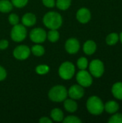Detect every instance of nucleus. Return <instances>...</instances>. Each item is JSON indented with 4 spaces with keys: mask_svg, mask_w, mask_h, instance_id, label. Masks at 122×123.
Wrapping results in <instances>:
<instances>
[{
    "mask_svg": "<svg viewBox=\"0 0 122 123\" xmlns=\"http://www.w3.org/2000/svg\"><path fill=\"white\" fill-rule=\"evenodd\" d=\"M44 25L50 30H58L63 24V17L58 12H48L43 17Z\"/></svg>",
    "mask_w": 122,
    "mask_h": 123,
    "instance_id": "f257e3e1",
    "label": "nucleus"
},
{
    "mask_svg": "<svg viewBox=\"0 0 122 123\" xmlns=\"http://www.w3.org/2000/svg\"><path fill=\"white\" fill-rule=\"evenodd\" d=\"M68 96V90L62 85H57L52 87L48 92L49 99L54 102H62L67 99Z\"/></svg>",
    "mask_w": 122,
    "mask_h": 123,
    "instance_id": "f03ea898",
    "label": "nucleus"
},
{
    "mask_svg": "<svg viewBox=\"0 0 122 123\" xmlns=\"http://www.w3.org/2000/svg\"><path fill=\"white\" fill-rule=\"evenodd\" d=\"M86 107L88 111L94 115H101L104 110V105L101 99L96 96H92L88 98L86 102Z\"/></svg>",
    "mask_w": 122,
    "mask_h": 123,
    "instance_id": "7ed1b4c3",
    "label": "nucleus"
},
{
    "mask_svg": "<svg viewBox=\"0 0 122 123\" xmlns=\"http://www.w3.org/2000/svg\"><path fill=\"white\" fill-rule=\"evenodd\" d=\"M76 72V68L73 63L70 61L63 62L59 67L58 74L60 77L64 80L71 79Z\"/></svg>",
    "mask_w": 122,
    "mask_h": 123,
    "instance_id": "20e7f679",
    "label": "nucleus"
},
{
    "mask_svg": "<svg viewBox=\"0 0 122 123\" xmlns=\"http://www.w3.org/2000/svg\"><path fill=\"white\" fill-rule=\"evenodd\" d=\"M27 35V31L25 26L20 24L13 25V27L12 28L10 32V37L12 40L17 43L23 41L26 38Z\"/></svg>",
    "mask_w": 122,
    "mask_h": 123,
    "instance_id": "39448f33",
    "label": "nucleus"
},
{
    "mask_svg": "<svg viewBox=\"0 0 122 123\" xmlns=\"http://www.w3.org/2000/svg\"><path fill=\"white\" fill-rule=\"evenodd\" d=\"M29 38L35 43H42L47 39L46 31L41 27L32 29L29 32Z\"/></svg>",
    "mask_w": 122,
    "mask_h": 123,
    "instance_id": "423d86ee",
    "label": "nucleus"
},
{
    "mask_svg": "<svg viewBox=\"0 0 122 123\" xmlns=\"http://www.w3.org/2000/svg\"><path fill=\"white\" fill-rule=\"evenodd\" d=\"M89 71L91 74L96 77L99 78L101 77L104 72V66L101 61L99 59L93 60L89 65Z\"/></svg>",
    "mask_w": 122,
    "mask_h": 123,
    "instance_id": "0eeeda50",
    "label": "nucleus"
},
{
    "mask_svg": "<svg viewBox=\"0 0 122 123\" xmlns=\"http://www.w3.org/2000/svg\"><path fill=\"white\" fill-rule=\"evenodd\" d=\"M76 80L79 85L83 87H88L93 83L91 74L86 70H81L76 74Z\"/></svg>",
    "mask_w": 122,
    "mask_h": 123,
    "instance_id": "6e6552de",
    "label": "nucleus"
},
{
    "mask_svg": "<svg viewBox=\"0 0 122 123\" xmlns=\"http://www.w3.org/2000/svg\"><path fill=\"white\" fill-rule=\"evenodd\" d=\"M31 53L30 48L25 45H19L17 46L13 50L14 57L19 61H24L29 58Z\"/></svg>",
    "mask_w": 122,
    "mask_h": 123,
    "instance_id": "1a4fd4ad",
    "label": "nucleus"
},
{
    "mask_svg": "<svg viewBox=\"0 0 122 123\" xmlns=\"http://www.w3.org/2000/svg\"><path fill=\"white\" fill-rule=\"evenodd\" d=\"M68 95L70 98L73 99H80L84 95V89L83 87L79 84H75L70 87L69 90L68 91Z\"/></svg>",
    "mask_w": 122,
    "mask_h": 123,
    "instance_id": "9d476101",
    "label": "nucleus"
},
{
    "mask_svg": "<svg viewBox=\"0 0 122 123\" xmlns=\"http://www.w3.org/2000/svg\"><path fill=\"white\" fill-rule=\"evenodd\" d=\"M65 48L69 54H76L80 49V43L76 38H69L65 42Z\"/></svg>",
    "mask_w": 122,
    "mask_h": 123,
    "instance_id": "9b49d317",
    "label": "nucleus"
},
{
    "mask_svg": "<svg viewBox=\"0 0 122 123\" xmlns=\"http://www.w3.org/2000/svg\"><path fill=\"white\" fill-rule=\"evenodd\" d=\"M91 17V12L86 7H82L76 13V19L81 23L85 24L90 21Z\"/></svg>",
    "mask_w": 122,
    "mask_h": 123,
    "instance_id": "f8f14e48",
    "label": "nucleus"
},
{
    "mask_svg": "<svg viewBox=\"0 0 122 123\" xmlns=\"http://www.w3.org/2000/svg\"><path fill=\"white\" fill-rule=\"evenodd\" d=\"M37 22L36 16L31 12L24 14L22 17V23L25 27H32Z\"/></svg>",
    "mask_w": 122,
    "mask_h": 123,
    "instance_id": "ddd939ff",
    "label": "nucleus"
},
{
    "mask_svg": "<svg viewBox=\"0 0 122 123\" xmlns=\"http://www.w3.org/2000/svg\"><path fill=\"white\" fill-rule=\"evenodd\" d=\"M64 108L68 112L73 113L78 109V105L75 99H65L64 101Z\"/></svg>",
    "mask_w": 122,
    "mask_h": 123,
    "instance_id": "4468645a",
    "label": "nucleus"
},
{
    "mask_svg": "<svg viewBox=\"0 0 122 123\" xmlns=\"http://www.w3.org/2000/svg\"><path fill=\"white\" fill-rule=\"evenodd\" d=\"M83 49L86 55H92L96 50V44L93 40H87L84 43Z\"/></svg>",
    "mask_w": 122,
    "mask_h": 123,
    "instance_id": "2eb2a0df",
    "label": "nucleus"
},
{
    "mask_svg": "<svg viewBox=\"0 0 122 123\" xmlns=\"http://www.w3.org/2000/svg\"><path fill=\"white\" fill-rule=\"evenodd\" d=\"M50 118L55 122H63L64 119L63 112L59 108H55L51 110Z\"/></svg>",
    "mask_w": 122,
    "mask_h": 123,
    "instance_id": "dca6fc26",
    "label": "nucleus"
},
{
    "mask_svg": "<svg viewBox=\"0 0 122 123\" xmlns=\"http://www.w3.org/2000/svg\"><path fill=\"white\" fill-rule=\"evenodd\" d=\"M13 9L12 1L9 0H0V12L9 13Z\"/></svg>",
    "mask_w": 122,
    "mask_h": 123,
    "instance_id": "f3484780",
    "label": "nucleus"
},
{
    "mask_svg": "<svg viewBox=\"0 0 122 123\" xmlns=\"http://www.w3.org/2000/svg\"><path fill=\"white\" fill-rule=\"evenodd\" d=\"M104 109L106 111L110 114L116 112L119 109V104L115 101H109L104 105Z\"/></svg>",
    "mask_w": 122,
    "mask_h": 123,
    "instance_id": "a211bd4d",
    "label": "nucleus"
},
{
    "mask_svg": "<svg viewBox=\"0 0 122 123\" xmlns=\"http://www.w3.org/2000/svg\"><path fill=\"white\" fill-rule=\"evenodd\" d=\"M112 94L118 99H122V82H116L112 86Z\"/></svg>",
    "mask_w": 122,
    "mask_h": 123,
    "instance_id": "6ab92c4d",
    "label": "nucleus"
},
{
    "mask_svg": "<svg viewBox=\"0 0 122 123\" xmlns=\"http://www.w3.org/2000/svg\"><path fill=\"white\" fill-rule=\"evenodd\" d=\"M30 50H31V53L34 55L37 56V57L43 55L45 54V52L44 47L39 43H35V45H34L30 48Z\"/></svg>",
    "mask_w": 122,
    "mask_h": 123,
    "instance_id": "aec40b11",
    "label": "nucleus"
},
{
    "mask_svg": "<svg viewBox=\"0 0 122 123\" xmlns=\"http://www.w3.org/2000/svg\"><path fill=\"white\" fill-rule=\"evenodd\" d=\"M47 38L51 43L57 42L60 38V33L58 30H50L47 33Z\"/></svg>",
    "mask_w": 122,
    "mask_h": 123,
    "instance_id": "412c9836",
    "label": "nucleus"
},
{
    "mask_svg": "<svg viewBox=\"0 0 122 123\" xmlns=\"http://www.w3.org/2000/svg\"><path fill=\"white\" fill-rule=\"evenodd\" d=\"M71 4V0H57L55 1V5L57 7L63 11L67 10Z\"/></svg>",
    "mask_w": 122,
    "mask_h": 123,
    "instance_id": "4be33fe9",
    "label": "nucleus"
},
{
    "mask_svg": "<svg viewBox=\"0 0 122 123\" xmlns=\"http://www.w3.org/2000/svg\"><path fill=\"white\" fill-rule=\"evenodd\" d=\"M119 38V37L118 34H116V33H111L106 37V43L108 45H115L118 42Z\"/></svg>",
    "mask_w": 122,
    "mask_h": 123,
    "instance_id": "5701e85b",
    "label": "nucleus"
},
{
    "mask_svg": "<svg viewBox=\"0 0 122 123\" xmlns=\"http://www.w3.org/2000/svg\"><path fill=\"white\" fill-rule=\"evenodd\" d=\"M49 71H50V67L46 64H40L35 68V71L39 75H45L47 74Z\"/></svg>",
    "mask_w": 122,
    "mask_h": 123,
    "instance_id": "b1692460",
    "label": "nucleus"
},
{
    "mask_svg": "<svg viewBox=\"0 0 122 123\" xmlns=\"http://www.w3.org/2000/svg\"><path fill=\"white\" fill-rule=\"evenodd\" d=\"M77 66L80 70H86L88 66V62L87 58L85 57H81L80 58H78L77 61Z\"/></svg>",
    "mask_w": 122,
    "mask_h": 123,
    "instance_id": "393cba45",
    "label": "nucleus"
},
{
    "mask_svg": "<svg viewBox=\"0 0 122 123\" xmlns=\"http://www.w3.org/2000/svg\"><path fill=\"white\" fill-rule=\"evenodd\" d=\"M63 122L64 123H81L82 121L76 116L70 115V116L65 117Z\"/></svg>",
    "mask_w": 122,
    "mask_h": 123,
    "instance_id": "a878e982",
    "label": "nucleus"
},
{
    "mask_svg": "<svg viewBox=\"0 0 122 123\" xmlns=\"http://www.w3.org/2000/svg\"><path fill=\"white\" fill-rule=\"evenodd\" d=\"M8 20H9V22L12 25H17L19 24V17L17 14H14V13H12V14H10L9 15V17H8Z\"/></svg>",
    "mask_w": 122,
    "mask_h": 123,
    "instance_id": "bb28decb",
    "label": "nucleus"
},
{
    "mask_svg": "<svg viewBox=\"0 0 122 123\" xmlns=\"http://www.w3.org/2000/svg\"><path fill=\"white\" fill-rule=\"evenodd\" d=\"M29 0H11L14 6L17 8H22L27 5Z\"/></svg>",
    "mask_w": 122,
    "mask_h": 123,
    "instance_id": "cd10ccee",
    "label": "nucleus"
},
{
    "mask_svg": "<svg viewBox=\"0 0 122 123\" xmlns=\"http://www.w3.org/2000/svg\"><path fill=\"white\" fill-rule=\"evenodd\" d=\"M109 123H122V114H116L113 115L109 120Z\"/></svg>",
    "mask_w": 122,
    "mask_h": 123,
    "instance_id": "c85d7f7f",
    "label": "nucleus"
},
{
    "mask_svg": "<svg viewBox=\"0 0 122 123\" xmlns=\"http://www.w3.org/2000/svg\"><path fill=\"white\" fill-rule=\"evenodd\" d=\"M42 4L44 6L48 8H52L55 6V0H42Z\"/></svg>",
    "mask_w": 122,
    "mask_h": 123,
    "instance_id": "c756f323",
    "label": "nucleus"
},
{
    "mask_svg": "<svg viewBox=\"0 0 122 123\" xmlns=\"http://www.w3.org/2000/svg\"><path fill=\"white\" fill-rule=\"evenodd\" d=\"M6 76H7V73L6 69L1 66H0V81L4 80L6 78Z\"/></svg>",
    "mask_w": 122,
    "mask_h": 123,
    "instance_id": "7c9ffc66",
    "label": "nucleus"
},
{
    "mask_svg": "<svg viewBox=\"0 0 122 123\" xmlns=\"http://www.w3.org/2000/svg\"><path fill=\"white\" fill-rule=\"evenodd\" d=\"M9 46V42L6 40H0V50H4L6 49Z\"/></svg>",
    "mask_w": 122,
    "mask_h": 123,
    "instance_id": "2f4dec72",
    "label": "nucleus"
},
{
    "mask_svg": "<svg viewBox=\"0 0 122 123\" xmlns=\"http://www.w3.org/2000/svg\"><path fill=\"white\" fill-rule=\"evenodd\" d=\"M39 122L40 123H51L52 122V120L51 119H50L49 117H42L39 120Z\"/></svg>",
    "mask_w": 122,
    "mask_h": 123,
    "instance_id": "473e14b6",
    "label": "nucleus"
},
{
    "mask_svg": "<svg viewBox=\"0 0 122 123\" xmlns=\"http://www.w3.org/2000/svg\"><path fill=\"white\" fill-rule=\"evenodd\" d=\"M120 37V40H121V41H122V32L120 34V37Z\"/></svg>",
    "mask_w": 122,
    "mask_h": 123,
    "instance_id": "72a5a7b5",
    "label": "nucleus"
}]
</instances>
